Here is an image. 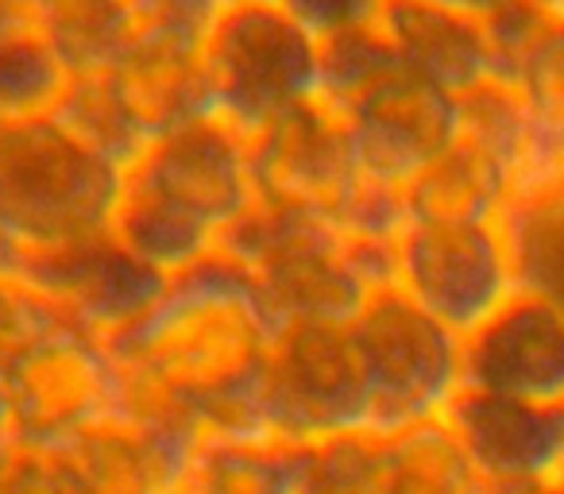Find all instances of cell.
I'll return each mask as SVG.
<instances>
[{
  "label": "cell",
  "instance_id": "obj_26",
  "mask_svg": "<svg viewBox=\"0 0 564 494\" xmlns=\"http://www.w3.org/2000/svg\"><path fill=\"white\" fill-rule=\"evenodd\" d=\"M63 329L74 325L40 286L17 271L0 275V378H9L35 348H43Z\"/></svg>",
  "mask_w": 564,
  "mask_h": 494
},
{
  "label": "cell",
  "instance_id": "obj_4",
  "mask_svg": "<svg viewBox=\"0 0 564 494\" xmlns=\"http://www.w3.org/2000/svg\"><path fill=\"white\" fill-rule=\"evenodd\" d=\"M317 66L322 43L282 4H225L202 47L209 112L251 140L314 101Z\"/></svg>",
  "mask_w": 564,
  "mask_h": 494
},
{
  "label": "cell",
  "instance_id": "obj_16",
  "mask_svg": "<svg viewBox=\"0 0 564 494\" xmlns=\"http://www.w3.org/2000/svg\"><path fill=\"white\" fill-rule=\"evenodd\" d=\"M189 444L155 437L109 417L74 444L58 448L74 494H178Z\"/></svg>",
  "mask_w": 564,
  "mask_h": 494
},
{
  "label": "cell",
  "instance_id": "obj_28",
  "mask_svg": "<svg viewBox=\"0 0 564 494\" xmlns=\"http://www.w3.org/2000/svg\"><path fill=\"white\" fill-rule=\"evenodd\" d=\"M0 494H74L55 448L12 444L0 455Z\"/></svg>",
  "mask_w": 564,
  "mask_h": 494
},
{
  "label": "cell",
  "instance_id": "obj_13",
  "mask_svg": "<svg viewBox=\"0 0 564 494\" xmlns=\"http://www.w3.org/2000/svg\"><path fill=\"white\" fill-rule=\"evenodd\" d=\"M464 391L564 406V309L530 290H518L484 329L464 340Z\"/></svg>",
  "mask_w": 564,
  "mask_h": 494
},
{
  "label": "cell",
  "instance_id": "obj_10",
  "mask_svg": "<svg viewBox=\"0 0 564 494\" xmlns=\"http://www.w3.org/2000/svg\"><path fill=\"white\" fill-rule=\"evenodd\" d=\"M124 178L209 228L217 243L256 205L248 140L217 117L155 135Z\"/></svg>",
  "mask_w": 564,
  "mask_h": 494
},
{
  "label": "cell",
  "instance_id": "obj_20",
  "mask_svg": "<svg viewBox=\"0 0 564 494\" xmlns=\"http://www.w3.org/2000/svg\"><path fill=\"white\" fill-rule=\"evenodd\" d=\"M178 494H299V448L228 432L197 437Z\"/></svg>",
  "mask_w": 564,
  "mask_h": 494
},
{
  "label": "cell",
  "instance_id": "obj_24",
  "mask_svg": "<svg viewBox=\"0 0 564 494\" xmlns=\"http://www.w3.org/2000/svg\"><path fill=\"white\" fill-rule=\"evenodd\" d=\"M502 228L514 248L522 290L564 309V182L514 197Z\"/></svg>",
  "mask_w": 564,
  "mask_h": 494
},
{
  "label": "cell",
  "instance_id": "obj_11",
  "mask_svg": "<svg viewBox=\"0 0 564 494\" xmlns=\"http://www.w3.org/2000/svg\"><path fill=\"white\" fill-rule=\"evenodd\" d=\"M17 275L40 286L74 329L94 332L109 344L135 329L171 283L124 252L112 235L17 260Z\"/></svg>",
  "mask_w": 564,
  "mask_h": 494
},
{
  "label": "cell",
  "instance_id": "obj_36",
  "mask_svg": "<svg viewBox=\"0 0 564 494\" xmlns=\"http://www.w3.org/2000/svg\"><path fill=\"white\" fill-rule=\"evenodd\" d=\"M225 4H282V0H225Z\"/></svg>",
  "mask_w": 564,
  "mask_h": 494
},
{
  "label": "cell",
  "instance_id": "obj_8",
  "mask_svg": "<svg viewBox=\"0 0 564 494\" xmlns=\"http://www.w3.org/2000/svg\"><path fill=\"white\" fill-rule=\"evenodd\" d=\"M4 391L17 444L58 452L117 417V352L94 332L63 329L4 378Z\"/></svg>",
  "mask_w": 564,
  "mask_h": 494
},
{
  "label": "cell",
  "instance_id": "obj_27",
  "mask_svg": "<svg viewBox=\"0 0 564 494\" xmlns=\"http://www.w3.org/2000/svg\"><path fill=\"white\" fill-rule=\"evenodd\" d=\"M225 0H124L128 43L202 51Z\"/></svg>",
  "mask_w": 564,
  "mask_h": 494
},
{
  "label": "cell",
  "instance_id": "obj_23",
  "mask_svg": "<svg viewBox=\"0 0 564 494\" xmlns=\"http://www.w3.org/2000/svg\"><path fill=\"white\" fill-rule=\"evenodd\" d=\"M24 17L70 74L112 66L128 47L124 0H24Z\"/></svg>",
  "mask_w": 564,
  "mask_h": 494
},
{
  "label": "cell",
  "instance_id": "obj_33",
  "mask_svg": "<svg viewBox=\"0 0 564 494\" xmlns=\"http://www.w3.org/2000/svg\"><path fill=\"white\" fill-rule=\"evenodd\" d=\"M9 271H17V248H12L9 232L0 224V275H9Z\"/></svg>",
  "mask_w": 564,
  "mask_h": 494
},
{
  "label": "cell",
  "instance_id": "obj_7",
  "mask_svg": "<svg viewBox=\"0 0 564 494\" xmlns=\"http://www.w3.org/2000/svg\"><path fill=\"white\" fill-rule=\"evenodd\" d=\"M394 252V290L460 340L522 290L502 220H406Z\"/></svg>",
  "mask_w": 564,
  "mask_h": 494
},
{
  "label": "cell",
  "instance_id": "obj_18",
  "mask_svg": "<svg viewBox=\"0 0 564 494\" xmlns=\"http://www.w3.org/2000/svg\"><path fill=\"white\" fill-rule=\"evenodd\" d=\"M410 220H502L514 182L479 151L448 143L402 186Z\"/></svg>",
  "mask_w": 564,
  "mask_h": 494
},
{
  "label": "cell",
  "instance_id": "obj_5",
  "mask_svg": "<svg viewBox=\"0 0 564 494\" xmlns=\"http://www.w3.org/2000/svg\"><path fill=\"white\" fill-rule=\"evenodd\" d=\"M259 432L314 448L371 432V394L352 325H279L256 394Z\"/></svg>",
  "mask_w": 564,
  "mask_h": 494
},
{
  "label": "cell",
  "instance_id": "obj_9",
  "mask_svg": "<svg viewBox=\"0 0 564 494\" xmlns=\"http://www.w3.org/2000/svg\"><path fill=\"white\" fill-rule=\"evenodd\" d=\"M248 155L256 201L306 212L325 224L340 217L364 182L352 135L317 97L251 135Z\"/></svg>",
  "mask_w": 564,
  "mask_h": 494
},
{
  "label": "cell",
  "instance_id": "obj_21",
  "mask_svg": "<svg viewBox=\"0 0 564 494\" xmlns=\"http://www.w3.org/2000/svg\"><path fill=\"white\" fill-rule=\"evenodd\" d=\"M117 78L140 117L155 135L171 132L189 120L213 117L209 86H205L202 51H171V47H140L128 43L117 58Z\"/></svg>",
  "mask_w": 564,
  "mask_h": 494
},
{
  "label": "cell",
  "instance_id": "obj_6",
  "mask_svg": "<svg viewBox=\"0 0 564 494\" xmlns=\"http://www.w3.org/2000/svg\"><path fill=\"white\" fill-rule=\"evenodd\" d=\"M352 340L368 378L376 437L441 421L460 398L464 340L394 286L371 294L356 314Z\"/></svg>",
  "mask_w": 564,
  "mask_h": 494
},
{
  "label": "cell",
  "instance_id": "obj_19",
  "mask_svg": "<svg viewBox=\"0 0 564 494\" xmlns=\"http://www.w3.org/2000/svg\"><path fill=\"white\" fill-rule=\"evenodd\" d=\"M51 120L63 132H70L86 151H94L97 158H105V163L124 174L140 163L143 151L155 140V132L140 117L132 97L124 94L112 66L74 74Z\"/></svg>",
  "mask_w": 564,
  "mask_h": 494
},
{
  "label": "cell",
  "instance_id": "obj_34",
  "mask_svg": "<svg viewBox=\"0 0 564 494\" xmlns=\"http://www.w3.org/2000/svg\"><path fill=\"white\" fill-rule=\"evenodd\" d=\"M533 9L541 12V17L556 20V24H564V0H530Z\"/></svg>",
  "mask_w": 564,
  "mask_h": 494
},
{
  "label": "cell",
  "instance_id": "obj_32",
  "mask_svg": "<svg viewBox=\"0 0 564 494\" xmlns=\"http://www.w3.org/2000/svg\"><path fill=\"white\" fill-rule=\"evenodd\" d=\"M17 444L12 437V409H9V391H4V378H0V455Z\"/></svg>",
  "mask_w": 564,
  "mask_h": 494
},
{
  "label": "cell",
  "instance_id": "obj_22",
  "mask_svg": "<svg viewBox=\"0 0 564 494\" xmlns=\"http://www.w3.org/2000/svg\"><path fill=\"white\" fill-rule=\"evenodd\" d=\"M456 143L491 158L518 189L533 155V112L522 89L507 78H487L456 97Z\"/></svg>",
  "mask_w": 564,
  "mask_h": 494
},
{
  "label": "cell",
  "instance_id": "obj_31",
  "mask_svg": "<svg viewBox=\"0 0 564 494\" xmlns=\"http://www.w3.org/2000/svg\"><path fill=\"white\" fill-rule=\"evenodd\" d=\"M20 24H28L24 0H0V40H4L9 32H17Z\"/></svg>",
  "mask_w": 564,
  "mask_h": 494
},
{
  "label": "cell",
  "instance_id": "obj_17",
  "mask_svg": "<svg viewBox=\"0 0 564 494\" xmlns=\"http://www.w3.org/2000/svg\"><path fill=\"white\" fill-rule=\"evenodd\" d=\"M487 483L453 425L425 421L414 429L371 432L368 494H484Z\"/></svg>",
  "mask_w": 564,
  "mask_h": 494
},
{
  "label": "cell",
  "instance_id": "obj_1",
  "mask_svg": "<svg viewBox=\"0 0 564 494\" xmlns=\"http://www.w3.org/2000/svg\"><path fill=\"white\" fill-rule=\"evenodd\" d=\"M274 340L279 317L251 271L213 252L174 275L151 314L112 340V352L182 402L202 437H263L256 394Z\"/></svg>",
  "mask_w": 564,
  "mask_h": 494
},
{
  "label": "cell",
  "instance_id": "obj_14",
  "mask_svg": "<svg viewBox=\"0 0 564 494\" xmlns=\"http://www.w3.org/2000/svg\"><path fill=\"white\" fill-rule=\"evenodd\" d=\"M445 421L487 486L545 491L564 479V425L556 409L460 391Z\"/></svg>",
  "mask_w": 564,
  "mask_h": 494
},
{
  "label": "cell",
  "instance_id": "obj_15",
  "mask_svg": "<svg viewBox=\"0 0 564 494\" xmlns=\"http://www.w3.org/2000/svg\"><path fill=\"white\" fill-rule=\"evenodd\" d=\"M379 28L394 55L417 78L460 97L471 86L495 78V51L484 20L422 4V0H387Z\"/></svg>",
  "mask_w": 564,
  "mask_h": 494
},
{
  "label": "cell",
  "instance_id": "obj_30",
  "mask_svg": "<svg viewBox=\"0 0 564 494\" xmlns=\"http://www.w3.org/2000/svg\"><path fill=\"white\" fill-rule=\"evenodd\" d=\"M422 4H437V9H448V12H460V17H471V20H491L499 17L502 9L518 4V0H422Z\"/></svg>",
  "mask_w": 564,
  "mask_h": 494
},
{
  "label": "cell",
  "instance_id": "obj_35",
  "mask_svg": "<svg viewBox=\"0 0 564 494\" xmlns=\"http://www.w3.org/2000/svg\"><path fill=\"white\" fill-rule=\"evenodd\" d=\"M484 494H564L561 486H545V491H510V486H487Z\"/></svg>",
  "mask_w": 564,
  "mask_h": 494
},
{
  "label": "cell",
  "instance_id": "obj_38",
  "mask_svg": "<svg viewBox=\"0 0 564 494\" xmlns=\"http://www.w3.org/2000/svg\"><path fill=\"white\" fill-rule=\"evenodd\" d=\"M556 486H561V491H564V479H561V483H556Z\"/></svg>",
  "mask_w": 564,
  "mask_h": 494
},
{
  "label": "cell",
  "instance_id": "obj_2",
  "mask_svg": "<svg viewBox=\"0 0 564 494\" xmlns=\"http://www.w3.org/2000/svg\"><path fill=\"white\" fill-rule=\"evenodd\" d=\"M394 243L352 240L306 212L256 201L217 252L251 271L279 325H352L371 294L394 286Z\"/></svg>",
  "mask_w": 564,
  "mask_h": 494
},
{
  "label": "cell",
  "instance_id": "obj_12",
  "mask_svg": "<svg viewBox=\"0 0 564 494\" xmlns=\"http://www.w3.org/2000/svg\"><path fill=\"white\" fill-rule=\"evenodd\" d=\"M337 120L352 135L360 171L402 189L456 140V97L399 63Z\"/></svg>",
  "mask_w": 564,
  "mask_h": 494
},
{
  "label": "cell",
  "instance_id": "obj_3",
  "mask_svg": "<svg viewBox=\"0 0 564 494\" xmlns=\"http://www.w3.org/2000/svg\"><path fill=\"white\" fill-rule=\"evenodd\" d=\"M124 171L86 151L55 120L0 124V224L17 260L109 235Z\"/></svg>",
  "mask_w": 564,
  "mask_h": 494
},
{
  "label": "cell",
  "instance_id": "obj_29",
  "mask_svg": "<svg viewBox=\"0 0 564 494\" xmlns=\"http://www.w3.org/2000/svg\"><path fill=\"white\" fill-rule=\"evenodd\" d=\"M383 4L387 0H282V9L291 12L317 43L379 24Z\"/></svg>",
  "mask_w": 564,
  "mask_h": 494
},
{
  "label": "cell",
  "instance_id": "obj_37",
  "mask_svg": "<svg viewBox=\"0 0 564 494\" xmlns=\"http://www.w3.org/2000/svg\"><path fill=\"white\" fill-rule=\"evenodd\" d=\"M556 414H561V425H564V406H561V409H556Z\"/></svg>",
  "mask_w": 564,
  "mask_h": 494
},
{
  "label": "cell",
  "instance_id": "obj_25",
  "mask_svg": "<svg viewBox=\"0 0 564 494\" xmlns=\"http://www.w3.org/2000/svg\"><path fill=\"white\" fill-rule=\"evenodd\" d=\"M70 66L32 24L0 40V124L51 120L70 86Z\"/></svg>",
  "mask_w": 564,
  "mask_h": 494
}]
</instances>
